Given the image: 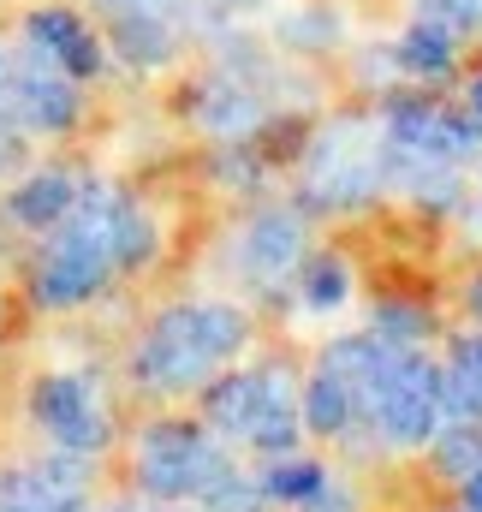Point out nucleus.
Segmentation results:
<instances>
[{
    "mask_svg": "<svg viewBox=\"0 0 482 512\" xmlns=\"http://www.w3.org/2000/svg\"><path fill=\"white\" fill-rule=\"evenodd\" d=\"M185 120L203 131L209 143H244L256 137L268 120V96L256 84H244L239 72L227 66H209L191 90H185Z\"/></svg>",
    "mask_w": 482,
    "mask_h": 512,
    "instance_id": "9",
    "label": "nucleus"
},
{
    "mask_svg": "<svg viewBox=\"0 0 482 512\" xmlns=\"http://www.w3.org/2000/svg\"><path fill=\"white\" fill-rule=\"evenodd\" d=\"M30 417H36V429H42L54 447H66V453H90V459H96V453L114 441V417H108L96 382H90V376H72V370L42 376V382L30 387Z\"/></svg>",
    "mask_w": 482,
    "mask_h": 512,
    "instance_id": "7",
    "label": "nucleus"
},
{
    "mask_svg": "<svg viewBox=\"0 0 482 512\" xmlns=\"http://www.w3.org/2000/svg\"><path fill=\"white\" fill-rule=\"evenodd\" d=\"M369 334H381L387 346H423V340L435 334V322H429V310H423V304L387 298V304H375V322H369Z\"/></svg>",
    "mask_w": 482,
    "mask_h": 512,
    "instance_id": "19",
    "label": "nucleus"
},
{
    "mask_svg": "<svg viewBox=\"0 0 482 512\" xmlns=\"http://www.w3.org/2000/svg\"><path fill=\"white\" fill-rule=\"evenodd\" d=\"M429 447H435V471L447 483H465L482 465V423H441Z\"/></svg>",
    "mask_w": 482,
    "mask_h": 512,
    "instance_id": "18",
    "label": "nucleus"
},
{
    "mask_svg": "<svg viewBox=\"0 0 482 512\" xmlns=\"http://www.w3.org/2000/svg\"><path fill=\"white\" fill-rule=\"evenodd\" d=\"M78 185H84V173L78 167H60V161H42V167H24V179L6 191V203H0V221L12 227V233H54L66 215H72V203H78Z\"/></svg>",
    "mask_w": 482,
    "mask_h": 512,
    "instance_id": "11",
    "label": "nucleus"
},
{
    "mask_svg": "<svg viewBox=\"0 0 482 512\" xmlns=\"http://www.w3.org/2000/svg\"><path fill=\"white\" fill-rule=\"evenodd\" d=\"M298 298H304V310H316V316L340 310V304L352 298V268H346V256H334V251L304 256V262H298Z\"/></svg>",
    "mask_w": 482,
    "mask_h": 512,
    "instance_id": "17",
    "label": "nucleus"
},
{
    "mask_svg": "<svg viewBox=\"0 0 482 512\" xmlns=\"http://www.w3.org/2000/svg\"><path fill=\"white\" fill-rule=\"evenodd\" d=\"M239 274L250 286H280L298 274V262L310 256V233H304V215L298 209H256L239 227Z\"/></svg>",
    "mask_w": 482,
    "mask_h": 512,
    "instance_id": "10",
    "label": "nucleus"
},
{
    "mask_svg": "<svg viewBox=\"0 0 482 512\" xmlns=\"http://www.w3.org/2000/svg\"><path fill=\"white\" fill-rule=\"evenodd\" d=\"M298 417H304V435H328L334 441V435H346L358 423V393H352L346 376H334V370L316 364V376L298 393Z\"/></svg>",
    "mask_w": 482,
    "mask_h": 512,
    "instance_id": "13",
    "label": "nucleus"
},
{
    "mask_svg": "<svg viewBox=\"0 0 482 512\" xmlns=\"http://www.w3.org/2000/svg\"><path fill=\"white\" fill-rule=\"evenodd\" d=\"M465 108H471V114H477V120H482V78H477V84H471V102H465Z\"/></svg>",
    "mask_w": 482,
    "mask_h": 512,
    "instance_id": "25",
    "label": "nucleus"
},
{
    "mask_svg": "<svg viewBox=\"0 0 482 512\" xmlns=\"http://www.w3.org/2000/svg\"><path fill=\"white\" fill-rule=\"evenodd\" d=\"M465 310L482 322V274H471V286H465Z\"/></svg>",
    "mask_w": 482,
    "mask_h": 512,
    "instance_id": "24",
    "label": "nucleus"
},
{
    "mask_svg": "<svg viewBox=\"0 0 482 512\" xmlns=\"http://www.w3.org/2000/svg\"><path fill=\"white\" fill-rule=\"evenodd\" d=\"M108 256H114V274H143V268L161 256V221H155L137 197H120V209H114Z\"/></svg>",
    "mask_w": 482,
    "mask_h": 512,
    "instance_id": "14",
    "label": "nucleus"
},
{
    "mask_svg": "<svg viewBox=\"0 0 482 512\" xmlns=\"http://www.w3.org/2000/svg\"><path fill=\"white\" fill-rule=\"evenodd\" d=\"M18 42H30V48H42L54 66H66L84 90L90 84H102L108 78V66H114V54H108V36L78 12V6H60V0H48V6H30L24 18H18Z\"/></svg>",
    "mask_w": 482,
    "mask_h": 512,
    "instance_id": "8",
    "label": "nucleus"
},
{
    "mask_svg": "<svg viewBox=\"0 0 482 512\" xmlns=\"http://www.w3.org/2000/svg\"><path fill=\"white\" fill-rule=\"evenodd\" d=\"M197 507H203V512H262V507H268V495H262V483H256V477L227 471L209 495H197Z\"/></svg>",
    "mask_w": 482,
    "mask_h": 512,
    "instance_id": "21",
    "label": "nucleus"
},
{
    "mask_svg": "<svg viewBox=\"0 0 482 512\" xmlns=\"http://www.w3.org/2000/svg\"><path fill=\"white\" fill-rule=\"evenodd\" d=\"M465 512H471V507H465Z\"/></svg>",
    "mask_w": 482,
    "mask_h": 512,
    "instance_id": "27",
    "label": "nucleus"
},
{
    "mask_svg": "<svg viewBox=\"0 0 482 512\" xmlns=\"http://www.w3.org/2000/svg\"><path fill=\"white\" fill-rule=\"evenodd\" d=\"M227 471H239L221 447V435H209L203 423H179L161 417L137 435V489L149 501H197L209 495Z\"/></svg>",
    "mask_w": 482,
    "mask_h": 512,
    "instance_id": "3",
    "label": "nucleus"
},
{
    "mask_svg": "<svg viewBox=\"0 0 482 512\" xmlns=\"http://www.w3.org/2000/svg\"><path fill=\"white\" fill-rule=\"evenodd\" d=\"M375 191H381V161L363 155L358 120H334V126L310 131V143H304V191H298L304 209H316V215L363 209Z\"/></svg>",
    "mask_w": 482,
    "mask_h": 512,
    "instance_id": "5",
    "label": "nucleus"
},
{
    "mask_svg": "<svg viewBox=\"0 0 482 512\" xmlns=\"http://www.w3.org/2000/svg\"><path fill=\"white\" fill-rule=\"evenodd\" d=\"M363 423L387 447H429L435 429L447 423V411H441V364H429L417 346H399L387 376L375 382L369 405H363Z\"/></svg>",
    "mask_w": 482,
    "mask_h": 512,
    "instance_id": "4",
    "label": "nucleus"
},
{
    "mask_svg": "<svg viewBox=\"0 0 482 512\" xmlns=\"http://www.w3.org/2000/svg\"><path fill=\"white\" fill-rule=\"evenodd\" d=\"M262 483V495H268V507H316L322 501V489L334 483L316 459H298V453H280V459H268V471L256 477Z\"/></svg>",
    "mask_w": 482,
    "mask_h": 512,
    "instance_id": "16",
    "label": "nucleus"
},
{
    "mask_svg": "<svg viewBox=\"0 0 482 512\" xmlns=\"http://www.w3.org/2000/svg\"><path fill=\"white\" fill-rule=\"evenodd\" d=\"M453 54H459V36H453L447 24H435V18H417V24L393 42V60H399L405 78H441V72L453 66Z\"/></svg>",
    "mask_w": 482,
    "mask_h": 512,
    "instance_id": "15",
    "label": "nucleus"
},
{
    "mask_svg": "<svg viewBox=\"0 0 482 512\" xmlns=\"http://www.w3.org/2000/svg\"><path fill=\"white\" fill-rule=\"evenodd\" d=\"M244 346H250V316L239 304H221V298H197V304H167L137 352H131V382L143 393H203V382L233 364Z\"/></svg>",
    "mask_w": 482,
    "mask_h": 512,
    "instance_id": "1",
    "label": "nucleus"
},
{
    "mask_svg": "<svg viewBox=\"0 0 482 512\" xmlns=\"http://www.w3.org/2000/svg\"><path fill=\"white\" fill-rule=\"evenodd\" d=\"M280 42L298 48V54H310V48H334V42H340V18L322 12V6H304V12H292V18H280Z\"/></svg>",
    "mask_w": 482,
    "mask_h": 512,
    "instance_id": "20",
    "label": "nucleus"
},
{
    "mask_svg": "<svg viewBox=\"0 0 482 512\" xmlns=\"http://www.w3.org/2000/svg\"><path fill=\"white\" fill-rule=\"evenodd\" d=\"M6 102L30 137H66L84 120V84L30 42H18V54L6 66Z\"/></svg>",
    "mask_w": 482,
    "mask_h": 512,
    "instance_id": "6",
    "label": "nucleus"
},
{
    "mask_svg": "<svg viewBox=\"0 0 482 512\" xmlns=\"http://www.w3.org/2000/svg\"><path fill=\"white\" fill-rule=\"evenodd\" d=\"M6 66H12V54H6V42H0V96H6Z\"/></svg>",
    "mask_w": 482,
    "mask_h": 512,
    "instance_id": "26",
    "label": "nucleus"
},
{
    "mask_svg": "<svg viewBox=\"0 0 482 512\" xmlns=\"http://www.w3.org/2000/svg\"><path fill=\"white\" fill-rule=\"evenodd\" d=\"M108 54L120 60L125 72H167L179 60V48L191 42V24L185 18H161V12H114L108 18Z\"/></svg>",
    "mask_w": 482,
    "mask_h": 512,
    "instance_id": "12",
    "label": "nucleus"
},
{
    "mask_svg": "<svg viewBox=\"0 0 482 512\" xmlns=\"http://www.w3.org/2000/svg\"><path fill=\"white\" fill-rule=\"evenodd\" d=\"M417 18H435L453 36H471L482 24V0H417Z\"/></svg>",
    "mask_w": 482,
    "mask_h": 512,
    "instance_id": "22",
    "label": "nucleus"
},
{
    "mask_svg": "<svg viewBox=\"0 0 482 512\" xmlns=\"http://www.w3.org/2000/svg\"><path fill=\"white\" fill-rule=\"evenodd\" d=\"M203 423H209V435L244 441L262 459L298 453V441H304L298 393H292V376L280 364L274 370H227V376H209L203 382Z\"/></svg>",
    "mask_w": 482,
    "mask_h": 512,
    "instance_id": "2",
    "label": "nucleus"
},
{
    "mask_svg": "<svg viewBox=\"0 0 482 512\" xmlns=\"http://www.w3.org/2000/svg\"><path fill=\"white\" fill-rule=\"evenodd\" d=\"M465 507H471V512H482V465L471 471V477H465Z\"/></svg>",
    "mask_w": 482,
    "mask_h": 512,
    "instance_id": "23",
    "label": "nucleus"
}]
</instances>
